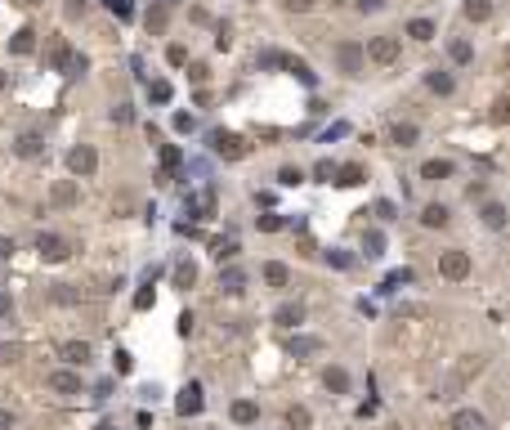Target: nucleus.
<instances>
[{
	"instance_id": "obj_1",
	"label": "nucleus",
	"mask_w": 510,
	"mask_h": 430,
	"mask_svg": "<svg viewBox=\"0 0 510 430\" xmlns=\"http://www.w3.org/2000/svg\"><path fill=\"white\" fill-rule=\"evenodd\" d=\"M211 148H215V157H224V161H242L251 153V144L242 135H233V130H215L211 135Z\"/></svg>"
},
{
	"instance_id": "obj_2",
	"label": "nucleus",
	"mask_w": 510,
	"mask_h": 430,
	"mask_svg": "<svg viewBox=\"0 0 510 430\" xmlns=\"http://www.w3.org/2000/svg\"><path fill=\"white\" fill-rule=\"evenodd\" d=\"M399 54H403V41H399V36H371V41L363 45V59L381 63V68H389Z\"/></svg>"
},
{
	"instance_id": "obj_3",
	"label": "nucleus",
	"mask_w": 510,
	"mask_h": 430,
	"mask_svg": "<svg viewBox=\"0 0 510 430\" xmlns=\"http://www.w3.org/2000/svg\"><path fill=\"white\" fill-rule=\"evenodd\" d=\"M336 63H340V72H345V76H363V68H367L363 45L359 41H340L336 45Z\"/></svg>"
},
{
	"instance_id": "obj_4",
	"label": "nucleus",
	"mask_w": 510,
	"mask_h": 430,
	"mask_svg": "<svg viewBox=\"0 0 510 430\" xmlns=\"http://www.w3.org/2000/svg\"><path fill=\"white\" fill-rule=\"evenodd\" d=\"M67 171H72L76 179H90V175L99 171V153H94L90 144H76L72 153H67Z\"/></svg>"
},
{
	"instance_id": "obj_5",
	"label": "nucleus",
	"mask_w": 510,
	"mask_h": 430,
	"mask_svg": "<svg viewBox=\"0 0 510 430\" xmlns=\"http://www.w3.org/2000/svg\"><path fill=\"white\" fill-rule=\"evenodd\" d=\"M439 274L452 278V283H461V278H470V251H461V246H452V251L439 256Z\"/></svg>"
},
{
	"instance_id": "obj_6",
	"label": "nucleus",
	"mask_w": 510,
	"mask_h": 430,
	"mask_svg": "<svg viewBox=\"0 0 510 430\" xmlns=\"http://www.w3.org/2000/svg\"><path fill=\"white\" fill-rule=\"evenodd\" d=\"M67 251H72V246H67V238H59V234H41V238H36V256L49 260V264L67 260Z\"/></svg>"
},
{
	"instance_id": "obj_7",
	"label": "nucleus",
	"mask_w": 510,
	"mask_h": 430,
	"mask_svg": "<svg viewBox=\"0 0 510 430\" xmlns=\"http://www.w3.org/2000/svg\"><path fill=\"white\" fill-rule=\"evenodd\" d=\"M201 404H206V399H201V386H197V381H189V386L179 390V399H175V412H179V417H197Z\"/></svg>"
},
{
	"instance_id": "obj_8",
	"label": "nucleus",
	"mask_w": 510,
	"mask_h": 430,
	"mask_svg": "<svg viewBox=\"0 0 510 430\" xmlns=\"http://www.w3.org/2000/svg\"><path fill=\"white\" fill-rule=\"evenodd\" d=\"M219 291H224V296H242L246 291V269H237V264H219Z\"/></svg>"
},
{
	"instance_id": "obj_9",
	"label": "nucleus",
	"mask_w": 510,
	"mask_h": 430,
	"mask_svg": "<svg viewBox=\"0 0 510 430\" xmlns=\"http://www.w3.org/2000/svg\"><path fill=\"white\" fill-rule=\"evenodd\" d=\"M59 359L67 363V368H85V363H90V345H85V341H63Z\"/></svg>"
},
{
	"instance_id": "obj_10",
	"label": "nucleus",
	"mask_w": 510,
	"mask_h": 430,
	"mask_svg": "<svg viewBox=\"0 0 510 430\" xmlns=\"http://www.w3.org/2000/svg\"><path fill=\"white\" fill-rule=\"evenodd\" d=\"M14 153H19V157H41L45 153V135H41V130H23V135L14 139Z\"/></svg>"
},
{
	"instance_id": "obj_11",
	"label": "nucleus",
	"mask_w": 510,
	"mask_h": 430,
	"mask_svg": "<svg viewBox=\"0 0 510 430\" xmlns=\"http://www.w3.org/2000/svg\"><path fill=\"white\" fill-rule=\"evenodd\" d=\"M49 390L54 394H81V376L72 368H59V372H49Z\"/></svg>"
},
{
	"instance_id": "obj_12",
	"label": "nucleus",
	"mask_w": 510,
	"mask_h": 430,
	"mask_svg": "<svg viewBox=\"0 0 510 430\" xmlns=\"http://www.w3.org/2000/svg\"><path fill=\"white\" fill-rule=\"evenodd\" d=\"M274 323L291 332V327H300V323H304V305H300V301H286V305H278V309H274Z\"/></svg>"
},
{
	"instance_id": "obj_13",
	"label": "nucleus",
	"mask_w": 510,
	"mask_h": 430,
	"mask_svg": "<svg viewBox=\"0 0 510 430\" xmlns=\"http://www.w3.org/2000/svg\"><path fill=\"white\" fill-rule=\"evenodd\" d=\"M286 354H291V359L322 354V336H291V341H286Z\"/></svg>"
},
{
	"instance_id": "obj_14",
	"label": "nucleus",
	"mask_w": 510,
	"mask_h": 430,
	"mask_svg": "<svg viewBox=\"0 0 510 430\" xmlns=\"http://www.w3.org/2000/svg\"><path fill=\"white\" fill-rule=\"evenodd\" d=\"M452 430H488V417L479 408H461V412H452Z\"/></svg>"
},
{
	"instance_id": "obj_15",
	"label": "nucleus",
	"mask_w": 510,
	"mask_h": 430,
	"mask_svg": "<svg viewBox=\"0 0 510 430\" xmlns=\"http://www.w3.org/2000/svg\"><path fill=\"white\" fill-rule=\"evenodd\" d=\"M421 179H430V184H444V179H452V161L448 157H430L421 166Z\"/></svg>"
},
{
	"instance_id": "obj_16",
	"label": "nucleus",
	"mask_w": 510,
	"mask_h": 430,
	"mask_svg": "<svg viewBox=\"0 0 510 430\" xmlns=\"http://www.w3.org/2000/svg\"><path fill=\"white\" fill-rule=\"evenodd\" d=\"M9 54H19V59H27V54H36V31H31V27H23V31H14V36H9Z\"/></svg>"
},
{
	"instance_id": "obj_17",
	"label": "nucleus",
	"mask_w": 510,
	"mask_h": 430,
	"mask_svg": "<svg viewBox=\"0 0 510 430\" xmlns=\"http://www.w3.org/2000/svg\"><path fill=\"white\" fill-rule=\"evenodd\" d=\"M76 179H59V184L54 189H49V202H54V206H76Z\"/></svg>"
},
{
	"instance_id": "obj_18",
	"label": "nucleus",
	"mask_w": 510,
	"mask_h": 430,
	"mask_svg": "<svg viewBox=\"0 0 510 430\" xmlns=\"http://www.w3.org/2000/svg\"><path fill=\"white\" fill-rule=\"evenodd\" d=\"M184 211H189V215H197V220H211V215H215V193L206 189L201 197H189V202H184Z\"/></svg>"
},
{
	"instance_id": "obj_19",
	"label": "nucleus",
	"mask_w": 510,
	"mask_h": 430,
	"mask_svg": "<svg viewBox=\"0 0 510 430\" xmlns=\"http://www.w3.org/2000/svg\"><path fill=\"white\" fill-rule=\"evenodd\" d=\"M448 220H452V211H448L444 202H430V206L421 211V224H425V229H444Z\"/></svg>"
},
{
	"instance_id": "obj_20",
	"label": "nucleus",
	"mask_w": 510,
	"mask_h": 430,
	"mask_svg": "<svg viewBox=\"0 0 510 430\" xmlns=\"http://www.w3.org/2000/svg\"><path fill=\"white\" fill-rule=\"evenodd\" d=\"M229 417H233L237 426H251L255 417H260V404H251V399H233V408H229Z\"/></svg>"
},
{
	"instance_id": "obj_21",
	"label": "nucleus",
	"mask_w": 510,
	"mask_h": 430,
	"mask_svg": "<svg viewBox=\"0 0 510 430\" xmlns=\"http://www.w3.org/2000/svg\"><path fill=\"white\" fill-rule=\"evenodd\" d=\"M260 274H264V283H269V287H286V283H291V269H286L282 260H269Z\"/></svg>"
},
{
	"instance_id": "obj_22",
	"label": "nucleus",
	"mask_w": 510,
	"mask_h": 430,
	"mask_svg": "<svg viewBox=\"0 0 510 430\" xmlns=\"http://www.w3.org/2000/svg\"><path fill=\"white\" fill-rule=\"evenodd\" d=\"M363 179H367V171L354 166V161H349V166H336V184H340V189H359Z\"/></svg>"
},
{
	"instance_id": "obj_23",
	"label": "nucleus",
	"mask_w": 510,
	"mask_h": 430,
	"mask_svg": "<svg viewBox=\"0 0 510 430\" xmlns=\"http://www.w3.org/2000/svg\"><path fill=\"white\" fill-rule=\"evenodd\" d=\"M322 386H327L331 394H349V372L345 368H327L322 372Z\"/></svg>"
},
{
	"instance_id": "obj_24",
	"label": "nucleus",
	"mask_w": 510,
	"mask_h": 430,
	"mask_svg": "<svg viewBox=\"0 0 510 430\" xmlns=\"http://www.w3.org/2000/svg\"><path fill=\"white\" fill-rule=\"evenodd\" d=\"M425 86H430L434 94H452L456 81H452V72H439V68H434V72H425Z\"/></svg>"
},
{
	"instance_id": "obj_25",
	"label": "nucleus",
	"mask_w": 510,
	"mask_h": 430,
	"mask_svg": "<svg viewBox=\"0 0 510 430\" xmlns=\"http://www.w3.org/2000/svg\"><path fill=\"white\" fill-rule=\"evenodd\" d=\"M389 135H394V144H399V148H412V144L421 139V130H416L412 121H394V130H389Z\"/></svg>"
},
{
	"instance_id": "obj_26",
	"label": "nucleus",
	"mask_w": 510,
	"mask_h": 430,
	"mask_svg": "<svg viewBox=\"0 0 510 430\" xmlns=\"http://www.w3.org/2000/svg\"><path fill=\"white\" fill-rule=\"evenodd\" d=\"M282 68H286V72H291V76L300 81V86H309V90L318 86V76H314V68H309V63H296V59H286V63H282Z\"/></svg>"
},
{
	"instance_id": "obj_27",
	"label": "nucleus",
	"mask_w": 510,
	"mask_h": 430,
	"mask_svg": "<svg viewBox=\"0 0 510 430\" xmlns=\"http://www.w3.org/2000/svg\"><path fill=\"white\" fill-rule=\"evenodd\" d=\"M170 278H175V287H184V291H189V287L197 283V264H193V260H179V264H175V274H170Z\"/></svg>"
},
{
	"instance_id": "obj_28",
	"label": "nucleus",
	"mask_w": 510,
	"mask_h": 430,
	"mask_svg": "<svg viewBox=\"0 0 510 430\" xmlns=\"http://www.w3.org/2000/svg\"><path fill=\"white\" fill-rule=\"evenodd\" d=\"M72 49H67V41H54V49H49V63H54V72H67L72 68Z\"/></svg>"
},
{
	"instance_id": "obj_29",
	"label": "nucleus",
	"mask_w": 510,
	"mask_h": 430,
	"mask_svg": "<svg viewBox=\"0 0 510 430\" xmlns=\"http://www.w3.org/2000/svg\"><path fill=\"white\" fill-rule=\"evenodd\" d=\"M363 251H367V260H381L385 256V234H381V229L363 234Z\"/></svg>"
},
{
	"instance_id": "obj_30",
	"label": "nucleus",
	"mask_w": 510,
	"mask_h": 430,
	"mask_svg": "<svg viewBox=\"0 0 510 430\" xmlns=\"http://www.w3.org/2000/svg\"><path fill=\"white\" fill-rule=\"evenodd\" d=\"M49 301L54 305H81V291L72 283H54V291H49Z\"/></svg>"
},
{
	"instance_id": "obj_31",
	"label": "nucleus",
	"mask_w": 510,
	"mask_h": 430,
	"mask_svg": "<svg viewBox=\"0 0 510 430\" xmlns=\"http://www.w3.org/2000/svg\"><path fill=\"white\" fill-rule=\"evenodd\" d=\"M448 54H452V63H470V59H474V45H470L466 36H452V41H448Z\"/></svg>"
},
{
	"instance_id": "obj_32",
	"label": "nucleus",
	"mask_w": 510,
	"mask_h": 430,
	"mask_svg": "<svg viewBox=\"0 0 510 430\" xmlns=\"http://www.w3.org/2000/svg\"><path fill=\"white\" fill-rule=\"evenodd\" d=\"M211 256H215L219 264H229V260L237 256V242H233V238H215V242H211Z\"/></svg>"
},
{
	"instance_id": "obj_33",
	"label": "nucleus",
	"mask_w": 510,
	"mask_h": 430,
	"mask_svg": "<svg viewBox=\"0 0 510 430\" xmlns=\"http://www.w3.org/2000/svg\"><path fill=\"white\" fill-rule=\"evenodd\" d=\"M484 224L488 229H506V206L501 202H484Z\"/></svg>"
},
{
	"instance_id": "obj_34",
	"label": "nucleus",
	"mask_w": 510,
	"mask_h": 430,
	"mask_svg": "<svg viewBox=\"0 0 510 430\" xmlns=\"http://www.w3.org/2000/svg\"><path fill=\"white\" fill-rule=\"evenodd\" d=\"M407 36H412V41H434V23L430 19H412V23H407Z\"/></svg>"
},
{
	"instance_id": "obj_35",
	"label": "nucleus",
	"mask_w": 510,
	"mask_h": 430,
	"mask_svg": "<svg viewBox=\"0 0 510 430\" xmlns=\"http://www.w3.org/2000/svg\"><path fill=\"white\" fill-rule=\"evenodd\" d=\"M148 99H152V104H170L175 90H170V81H148Z\"/></svg>"
},
{
	"instance_id": "obj_36",
	"label": "nucleus",
	"mask_w": 510,
	"mask_h": 430,
	"mask_svg": "<svg viewBox=\"0 0 510 430\" xmlns=\"http://www.w3.org/2000/svg\"><path fill=\"white\" fill-rule=\"evenodd\" d=\"M466 19H470V23L492 19V5H488V0H466Z\"/></svg>"
},
{
	"instance_id": "obj_37",
	"label": "nucleus",
	"mask_w": 510,
	"mask_h": 430,
	"mask_svg": "<svg viewBox=\"0 0 510 430\" xmlns=\"http://www.w3.org/2000/svg\"><path fill=\"white\" fill-rule=\"evenodd\" d=\"M309 421H314V417H309V408H300V404H296V408H286V426H291V430H309Z\"/></svg>"
},
{
	"instance_id": "obj_38",
	"label": "nucleus",
	"mask_w": 510,
	"mask_h": 430,
	"mask_svg": "<svg viewBox=\"0 0 510 430\" xmlns=\"http://www.w3.org/2000/svg\"><path fill=\"white\" fill-rule=\"evenodd\" d=\"M23 359V345L19 341H0V368H9V363Z\"/></svg>"
},
{
	"instance_id": "obj_39",
	"label": "nucleus",
	"mask_w": 510,
	"mask_h": 430,
	"mask_svg": "<svg viewBox=\"0 0 510 430\" xmlns=\"http://www.w3.org/2000/svg\"><path fill=\"white\" fill-rule=\"evenodd\" d=\"M412 278H416L412 269H394V274H389V278H385V283H381V291H399L403 283H412Z\"/></svg>"
},
{
	"instance_id": "obj_40",
	"label": "nucleus",
	"mask_w": 510,
	"mask_h": 430,
	"mask_svg": "<svg viewBox=\"0 0 510 430\" xmlns=\"http://www.w3.org/2000/svg\"><path fill=\"white\" fill-rule=\"evenodd\" d=\"M278 184H282V189L304 184V171H300V166H282V171H278Z\"/></svg>"
},
{
	"instance_id": "obj_41",
	"label": "nucleus",
	"mask_w": 510,
	"mask_h": 430,
	"mask_svg": "<svg viewBox=\"0 0 510 430\" xmlns=\"http://www.w3.org/2000/svg\"><path fill=\"white\" fill-rule=\"evenodd\" d=\"M314 179H318V184H331V179H336V161H327V157H322L318 166H314Z\"/></svg>"
},
{
	"instance_id": "obj_42",
	"label": "nucleus",
	"mask_w": 510,
	"mask_h": 430,
	"mask_svg": "<svg viewBox=\"0 0 510 430\" xmlns=\"http://www.w3.org/2000/svg\"><path fill=\"white\" fill-rule=\"evenodd\" d=\"M108 117H112V126H130V121H134V108H130V104H116Z\"/></svg>"
},
{
	"instance_id": "obj_43",
	"label": "nucleus",
	"mask_w": 510,
	"mask_h": 430,
	"mask_svg": "<svg viewBox=\"0 0 510 430\" xmlns=\"http://www.w3.org/2000/svg\"><path fill=\"white\" fill-rule=\"evenodd\" d=\"M175 130H179V135H193V130H197V117H193V112H175Z\"/></svg>"
},
{
	"instance_id": "obj_44",
	"label": "nucleus",
	"mask_w": 510,
	"mask_h": 430,
	"mask_svg": "<svg viewBox=\"0 0 510 430\" xmlns=\"http://www.w3.org/2000/svg\"><path fill=\"white\" fill-rule=\"evenodd\" d=\"M327 264H331V269H349L354 256H349V251H336V246H331V251H327Z\"/></svg>"
},
{
	"instance_id": "obj_45",
	"label": "nucleus",
	"mask_w": 510,
	"mask_h": 430,
	"mask_svg": "<svg viewBox=\"0 0 510 430\" xmlns=\"http://www.w3.org/2000/svg\"><path fill=\"white\" fill-rule=\"evenodd\" d=\"M112 368H116V376H126V372L134 368V359H130L126 350H116V354H112Z\"/></svg>"
},
{
	"instance_id": "obj_46",
	"label": "nucleus",
	"mask_w": 510,
	"mask_h": 430,
	"mask_svg": "<svg viewBox=\"0 0 510 430\" xmlns=\"http://www.w3.org/2000/svg\"><path fill=\"white\" fill-rule=\"evenodd\" d=\"M148 27H152V31H166V5L148 9Z\"/></svg>"
},
{
	"instance_id": "obj_47",
	"label": "nucleus",
	"mask_w": 510,
	"mask_h": 430,
	"mask_svg": "<svg viewBox=\"0 0 510 430\" xmlns=\"http://www.w3.org/2000/svg\"><path fill=\"white\" fill-rule=\"evenodd\" d=\"M282 63H286V54H278V49H264L260 54V68H282Z\"/></svg>"
},
{
	"instance_id": "obj_48",
	"label": "nucleus",
	"mask_w": 510,
	"mask_h": 430,
	"mask_svg": "<svg viewBox=\"0 0 510 430\" xmlns=\"http://www.w3.org/2000/svg\"><path fill=\"white\" fill-rule=\"evenodd\" d=\"M466 197H470V202H484V197H488V184H484V179H474V184L466 189Z\"/></svg>"
},
{
	"instance_id": "obj_49",
	"label": "nucleus",
	"mask_w": 510,
	"mask_h": 430,
	"mask_svg": "<svg viewBox=\"0 0 510 430\" xmlns=\"http://www.w3.org/2000/svg\"><path fill=\"white\" fill-rule=\"evenodd\" d=\"M260 229H264V234H278V229H282V215H260Z\"/></svg>"
},
{
	"instance_id": "obj_50",
	"label": "nucleus",
	"mask_w": 510,
	"mask_h": 430,
	"mask_svg": "<svg viewBox=\"0 0 510 430\" xmlns=\"http://www.w3.org/2000/svg\"><path fill=\"white\" fill-rule=\"evenodd\" d=\"M108 5H112L116 19H130V14H134V9H130V0H108Z\"/></svg>"
},
{
	"instance_id": "obj_51",
	"label": "nucleus",
	"mask_w": 510,
	"mask_h": 430,
	"mask_svg": "<svg viewBox=\"0 0 510 430\" xmlns=\"http://www.w3.org/2000/svg\"><path fill=\"white\" fill-rule=\"evenodd\" d=\"M282 5H286V9H291V14H304V9H314V5H318V0H282Z\"/></svg>"
},
{
	"instance_id": "obj_52",
	"label": "nucleus",
	"mask_w": 510,
	"mask_h": 430,
	"mask_svg": "<svg viewBox=\"0 0 510 430\" xmlns=\"http://www.w3.org/2000/svg\"><path fill=\"white\" fill-rule=\"evenodd\" d=\"M166 59L175 63V68H184V59H189V54H184V45H170V49H166Z\"/></svg>"
},
{
	"instance_id": "obj_53",
	"label": "nucleus",
	"mask_w": 510,
	"mask_h": 430,
	"mask_svg": "<svg viewBox=\"0 0 510 430\" xmlns=\"http://www.w3.org/2000/svg\"><path fill=\"white\" fill-rule=\"evenodd\" d=\"M9 314H14V296L0 291V319H9Z\"/></svg>"
},
{
	"instance_id": "obj_54",
	"label": "nucleus",
	"mask_w": 510,
	"mask_h": 430,
	"mask_svg": "<svg viewBox=\"0 0 510 430\" xmlns=\"http://www.w3.org/2000/svg\"><path fill=\"white\" fill-rule=\"evenodd\" d=\"M340 135H349V126H345V121H336V126H331V130H327V135H322V139L331 144V139H340Z\"/></svg>"
},
{
	"instance_id": "obj_55",
	"label": "nucleus",
	"mask_w": 510,
	"mask_h": 430,
	"mask_svg": "<svg viewBox=\"0 0 510 430\" xmlns=\"http://www.w3.org/2000/svg\"><path fill=\"white\" fill-rule=\"evenodd\" d=\"M161 161L166 166H179V148H161Z\"/></svg>"
},
{
	"instance_id": "obj_56",
	"label": "nucleus",
	"mask_w": 510,
	"mask_h": 430,
	"mask_svg": "<svg viewBox=\"0 0 510 430\" xmlns=\"http://www.w3.org/2000/svg\"><path fill=\"white\" fill-rule=\"evenodd\" d=\"M14 251H19V246H14V238H0V260H9Z\"/></svg>"
},
{
	"instance_id": "obj_57",
	"label": "nucleus",
	"mask_w": 510,
	"mask_h": 430,
	"mask_svg": "<svg viewBox=\"0 0 510 430\" xmlns=\"http://www.w3.org/2000/svg\"><path fill=\"white\" fill-rule=\"evenodd\" d=\"M359 9L363 14H376V9H385V0H359Z\"/></svg>"
},
{
	"instance_id": "obj_58",
	"label": "nucleus",
	"mask_w": 510,
	"mask_h": 430,
	"mask_svg": "<svg viewBox=\"0 0 510 430\" xmlns=\"http://www.w3.org/2000/svg\"><path fill=\"white\" fill-rule=\"evenodd\" d=\"M376 215L381 220H394V202H376Z\"/></svg>"
},
{
	"instance_id": "obj_59",
	"label": "nucleus",
	"mask_w": 510,
	"mask_h": 430,
	"mask_svg": "<svg viewBox=\"0 0 510 430\" xmlns=\"http://www.w3.org/2000/svg\"><path fill=\"white\" fill-rule=\"evenodd\" d=\"M148 305H152V291H148V287H144V291H139V296H134V309H148Z\"/></svg>"
},
{
	"instance_id": "obj_60",
	"label": "nucleus",
	"mask_w": 510,
	"mask_h": 430,
	"mask_svg": "<svg viewBox=\"0 0 510 430\" xmlns=\"http://www.w3.org/2000/svg\"><path fill=\"white\" fill-rule=\"evenodd\" d=\"M0 430H14V412L9 408H0Z\"/></svg>"
},
{
	"instance_id": "obj_61",
	"label": "nucleus",
	"mask_w": 510,
	"mask_h": 430,
	"mask_svg": "<svg viewBox=\"0 0 510 430\" xmlns=\"http://www.w3.org/2000/svg\"><path fill=\"white\" fill-rule=\"evenodd\" d=\"M5 86H9V76H5V72H0V90H5Z\"/></svg>"
},
{
	"instance_id": "obj_62",
	"label": "nucleus",
	"mask_w": 510,
	"mask_h": 430,
	"mask_svg": "<svg viewBox=\"0 0 510 430\" xmlns=\"http://www.w3.org/2000/svg\"><path fill=\"white\" fill-rule=\"evenodd\" d=\"M27 5H41V0H27Z\"/></svg>"
}]
</instances>
